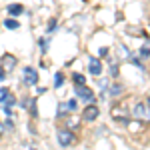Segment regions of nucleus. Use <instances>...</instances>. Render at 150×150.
I'll return each mask as SVG.
<instances>
[{"mask_svg": "<svg viewBox=\"0 0 150 150\" xmlns=\"http://www.w3.org/2000/svg\"><path fill=\"white\" fill-rule=\"evenodd\" d=\"M132 114L136 116V118H140V120H148V102H138L136 106H134V110H132Z\"/></svg>", "mask_w": 150, "mask_h": 150, "instance_id": "39448f33", "label": "nucleus"}, {"mask_svg": "<svg viewBox=\"0 0 150 150\" xmlns=\"http://www.w3.org/2000/svg\"><path fill=\"white\" fill-rule=\"evenodd\" d=\"M56 18H50V22H48V32H52V30H56Z\"/></svg>", "mask_w": 150, "mask_h": 150, "instance_id": "f3484780", "label": "nucleus"}, {"mask_svg": "<svg viewBox=\"0 0 150 150\" xmlns=\"http://www.w3.org/2000/svg\"><path fill=\"white\" fill-rule=\"evenodd\" d=\"M8 88H0V102H4V100H6V98H8Z\"/></svg>", "mask_w": 150, "mask_h": 150, "instance_id": "2eb2a0df", "label": "nucleus"}, {"mask_svg": "<svg viewBox=\"0 0 150 150\" xmlns=\"http://www.w3.org/2000/svg\"><path fill=\"white\" fill-rule=\"evenodd\" d=\"M74 140H76L74 132H70V130H66V128H60V130H58V144H60L62 148L72 146V144H74Z\"/></svg>", "mask_w": 150, "mask_h": 150, "instance_id": "f03ea898", "label": "nucleus"}, {"mask_svg": "<svg viewBox=\"0 0 150 150\" xmlns=\"http://www.w3.org/2000/svg\"><path fill=\"white\" fill-rule=\"evenodd\" d=\"M110 74H112V78L118 76V64L116 62H112V66H110Z\"/></svg>", "mask_w": 150, "mask_h": 150, "instance_id": "dca6fc26", "label": "nucleus"}, {"mask_svg": "<svg viewBox=\"0 0 150 150\" xmlns=\"http://www.w3.org/2000/svg\"><path fill=\"white\" fill-rule=\"evenodd\" d=\"M72 80H74L76 86H84V84H86V78H84L82 74H78V72H76V74H72Z\"/></svg>", "mask_w": 150, "mask_h": 150, "instance_id": "f8f14e48", "label": "nucleus"}, {"mask_svg": "<svg viewBox=\"0 0 150 150\" xmlns=\"http://www.w3.org/2000/svg\"><path fill=\"white\" fill-rule=\"evenodd\" d=\"M62 84H64V74H62V72H58L56 76H54V86H56V88H60Z\"/></svg>", "mask_w": 150, "mask_h": 150, "instance_id": "4468645a", "label": "nucleus"}, {"mask_svg": "<svg viewBox=\"0 0 150 150\" xmlns=\"http://www.w3.org/2000/svg\"><path fill=\"white\" fill-rule=\"evenodd\" d=\"M8 12H10V16H20L24 12V6L22 4H10L8 6Z\"/></svg>", "mask_w": 150, "mask_h": 150, "instance_id": "1a4fd4ad", "label": "nucleus"}, {"mask_svg": "<svg viewBox=\"0 0 150 150\" xmlns=\"http://www.w3.org/2000/svg\"><path fill=\"white\" fill-rule=\"evenodd\" d=\"M140 54H142V58H148V46H146V44L140 48Z\"/></svg>", "mask_w": 150, "mask_h": 150, "instance_id": "6ab92c4d", "label": "nucleus"}, {"mask_svg": "<svg viewBox=\"0 0 150 150\" xmlns=\"http://www.w3.org/2000/svg\"><path fill=\"white\" fill-rule=\"evenodd\" d=\"M98 114H100V108H98L96 104H90V106H86V108H84L82 118H84V120H88V122H94V120L98 118Z\"/></svg>", "mask_w": 150, "mask_h": 150, "instance_id": "7ed1b4c3", "label": "nucleus"}, {"mask_svg": "<svg viewBox=\"0 0 150 150\" xmlns=\"http://www.w3.org/2000/svg\"><path fill=\"white\" fill-rule=\"evenodd\" d=\"M2 78H6V72H4V68H2V66H0V80H2Z\"/></svg>", "mask_w": 150, "mask_h": 150, "instance_id": "4be33fe9", "label": "nucleus"}, {"mask_svg": "<svg viewBox=\"0 0 150 150\" xmlns=\"http://www.w3.org/2000/svg\"><path fill=\"white\" fill-rule=\"evenodd\" d=\"M88 70H90V74H94V76H100V72H102V64H100V60H98V58H90Z\"/></svg>", "mask_w": 150, "mask_h": 150, "instance_id": "6e6552de", "label": "nucleus"}, {"mask_svg": "<svg viewBox=\"0 0 150 150\" xmlns=\"http://www.w3.org/2000/svg\"><path fill=\"white\" fill-rule=\"evenodd\" d=\"M110 116L116 122H122V124H128V116H130V110H128L126 104H116L114 108L110 110Z\"/></svg>", "mask_w": 150, "mask_h": 150, "instance_id": "f257e3e1", "label": "nucleus"}, {"mask_svg": "<svg viewBox=\"0 0 150 150\" xmlns=\"http://www.w3.org/2000/svg\"><path fill=\"white\" fill-rule=\"evenodd\" d=\"M76 96H78L80 100H86V102L94 100V92L88 86H76Z\"/></svg>", "mask_w": 150, "mask_h": 150, "instance_id": "423d86ee", "label": "nucleus"}, {"mask_svg": "<svg viewBox=\"0 0 150 150\" xmlns=\"http://www.w3.org/2000/svg\"><path fill=\"white\" fill-rule=\"evenodd\" d=\"M40 50H42V52H46V50H48V40H44V38L40 40Z\"/></svg>", "mask_w": 150, "mask_h": 150, "instance_id": "a211bd4d", "label": "nucleus"}, {"mask_svg": "<svg viewBox=\"0 0 150 150\" xmlns=\"http://www.w3.org/2000/svg\"><path fill=\"white\" fill-rule=\"evenodd\" d=\"M2 130H4V126H2V122H0V134H2Z\"/></svg>", "mask_w": 150, "mask_h": 150, "instance_id": "5701e85b", "label": "nucleus"}, {"mask_svg": "<svg viewBox=\"0 0 150 150\" xmlns=\"http://www.w3.org/2000/svg\"><path fill=\"white\" fill-rule=\"evenodd\" d=\"M14 66H16V58L12 56V54H4L2 56V68H4V72L14 70Z\"/></svg>", "mask_w": 150, "mask_h": 150, "instance_id": "0eeeda50", "label": "nucleus"}, {"mask_svg": "<svg viewBox=\"0 0 150 150\" xmlns=\"http://www.w3.org/2000/svg\"><path fill=\"white\" fill-rule=\"evenodd\" d=\"M66 106H68V110H76V100H68Z\"/></svg>", "mask_w": 150, "mask_h": 150, "instance_id": "412c9836", "label": "nucleus"}, {"mask_svg": "<svg viewBox=\"0 0 150 150\" xmlns=\"http://www.w3.org/2000/svg\"><path fill=\"white\" fill-rule=\"evenodd\" d=\"M122 90H124V86H122V84H114V86H110V88H108V94H110V96H120Z\"/></svg>", "mask_w": 150, "mask_h": 150, "instance_id": "9d476101", "label": "nucleus"}, {"mask_svg": "<svg viewBox=\"0 0 150 150\" xmlns=\"http://www.w3.org/2000/svg\"><path fill=\"white\" fill-rule=\"evenodd\" d=\"M24 84H30V86H36L38 84V72L34 68H30V66H26L24 68Z\"/></svg>", "mask_w": 150, "mask_h": 150, "instance_id": "20e7f679", "label": "nucleus"}, {"mask_svg": "<svg viewBox=\"0 0 150 150\" xmlns=\"http://www.w3.org/2000/svg\"><path fill=\"white\" fill-rule=\"evenodd\" d=\"M20 150H38V148H36L34 144H30V142H28V144H24V146H22Z\"/></svg>", "mask_w": 150, "mask_h": 150, "instance_id": "aec40b11", "label": "nucleus"}, {"mask_svg": "<svg viewBox=\"0 0 150 150\" xmlns=\"http://www.w3.org/2000/svg\"><path fill=\"white\" fill-rule=\"evenodd\" d=\"M4 26H6V28H10V30H16V28H20V24L16 22L14 18H8V20L4 22Z\"/></svg>", "mask_w": 150, "mask_h": 150, "instance_id": "ddd939ff", "label": "nucleus"}, {"mask_svg": "<svg viewBox=\"0 0 150 150\" xmlns=\"http://www.w3.org/2000/svg\"><path fill=\"white\" fill-rule=\"evenodd\" d=\"M26 104H28V112L36 118V116H38V110H36V100H34V98H32V100H26Z\"/></svg>", "mask_w": 150, "mask_h": 150, "instance_id": "9b49d317", "label": "nucleus"}]
</instances>
